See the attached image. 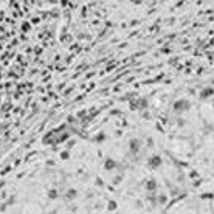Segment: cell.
<instances>
[{
	"mask_svg": "<svg viewBox=\"0 0 214 214\" xmlns=\"http://www.w3.org/2000/svg\"><path fill=\"white\" fill-rule=\"evenodd\" d=\"M214 96V87H202V89L199 90V98L202 101H206V100H211V98Z\"/></svg>",
	"mask_w": 214,
	"mask_h": 214,
	"instance_id": "7a4b0ae2",
	"label": "cell"
},
{
	"mask_svg": "<svg viewBox=\"0 0 214 214\" xmlns=\"http://www.w3.org/2000/svg\"><path fill=\"white\" fill-rule=\"evenodd\" d=\"M191 101L188 100V98H178V100H175L174 104H172V109L177 113H185V112H188L189 109H191Z\"/></svg>",
	"mask_w": 214,
	"mask_h": 214,
	"instance_id": "6da1fadb",
	"label": "cell"
},
{
	"mask_svg": "<svg viewBox=\"0 0 214 214\" xmlns=\"http://www.w3.org/2000/svg\"><path fill=\"white\" fill-rule=\"evenodd\" d=\"M213 106H214V102H213Z\"/></svg>",
	"mask_w": 214,
	"mask_h": 214,
	"instance_id": "3957f363",
	"label": "cell"
}]
</instances>
